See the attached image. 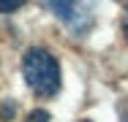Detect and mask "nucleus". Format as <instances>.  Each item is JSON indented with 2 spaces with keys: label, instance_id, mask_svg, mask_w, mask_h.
<instances>
[{
  "label": "nucleus",
  "instance_id": "nucleus-1",
  "mask_svg": "<svg viewBox=\"0 0 128 122\" xmlns=\"http://www.w3.org/2000/svg\"><path fill=\"white\" fill-rule=\"evenodd\" d=\"M22 73H25L27 87L36 92L38 98H52L60 92V65L46 49H30L22 60Z\"/></svg>",
  "mask_w": 128,
  "mask_h": 122
},
{
  "label": "nucleus",
  "instance_id": "nucleus-2",
  "mask_svg": "<svg viewBox=\"0 0 128 122\" xmlns=\"http://www.w3.org/2000/svg\"><path fill=\"white\" fill-rule=\"evenodd\" d=\"M44 5L71 33H87L96 19V0H44Z\"/></svg>",
  "mask_w": 128,
  "mask_h": 122
},
{
  "label": "nucleus",
  "instance_id": "nucleus-3",
  "mask_svg": "<svg viewBox=\"0 0 128 122\" xmlns=\"http://www.w3.org/2000/svg\"><path fill=\"white\" fill-rule=\"evenodd\" d=\"M27 0H0V14H11L16 8H22Z\"/></svg>",
  "mask_w": 128,
  "mask_h": 122
},
{
  "label": "nucleus",
  "instance_id": "nucleus-4",
  "mask_svg": "<svg viewBox=\"0 0 128 122\" xmlns=\"http://www.w3.org/2000/svg\"><path fill=\"white\" fill-rule=\"evenodd\" d=\"M25 122H49V111H44V109H36V111H30L27 114Z\"/></svg>",
  "mask_w": 128,
  "mask_h": 122
},
{
  "label": "nucleus",
  "instance_id": "nucleus-5",
  "mask_svg": "<svg viewBox=\"0 0 128 122\" xmlns=\"http://www.w3.org/2000/svg\"><path fill=\"white\" fill-rule=\"evenodd\" d=\"M117 117H120V122H128V98L117 103Z\"/></svg>",
  "mask_w": 128,
  "mask_h": 122
},
{
  "label": "nucleus",
  "instance_id": "nucleus-6",
  "mask_svg": "<svg viewBox=\"0 0 128 122\" xmlns=\"http://www.w3.org/2000/svg\"><path fill=\"white\" fill-rule=\"evenodd\" d=\"M123 27H126V33H128V11H126V16H123Z\"/></svg>",
  "mask_w": 128,
  "mask_h": 122
},
{
  "label": "nucleus",
  "instance_id": "nucleus-7",
  "mask_svg": "<svg viewBox=\"0 0 128 122\" xmlns=\"http://www.w3.org/2000/svg\"><path fill=\"white\" fill-rule=\"evenodd\" d=\"M82 122H87V120H82Z\"/></svg>",
  "mask_w": 128,
  "mask_h": 122
}]
</instances>
